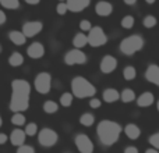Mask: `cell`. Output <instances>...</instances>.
Instances as JSON below:
<instances>
[{
    "label": "cell",
    "instance_id": "3",
    "mask_svg": "<svg viewBox=\"0 0 159 153\" xmlns=\"http://www.w3.org/2000/svg\"><path fill=\"white\" fill-rule=\"evenodd\" d=\"M71 90H73V95L78 99L92 98L96 93L95 85H92L87 78H84V76H75V78H73Z\"/></svg>",
    "mask_w": 159,
    "mask_h": 153
},
{
    "label": "cell",
    "instance_id": "23",
    "mask_svg": "<svg viewBox=\"0 0 159 153\" xmlns=\"http://www.w3.org/2000/svg\"><path fill=\"white\" fill-rule=\"evenodd\" d=\"M120 99L123 103H131V102L135 100V93L133 89H130V88H126V89H123V92L120 93Z\"/></svg>",
    "mask_w": 159,
    "mask_h": 153
},
{
    "label": "cell",
    "instance_id": "28",
    "mask_svg": "<svg viewBox=\"0 0 159 153\" xmlns=\"http://www.w3.org/2000/svg\"><path fill=\"white\" fill-rule=\"evenodd\" d=\"M123 76L126 81H133V79L137 76V71H135V68L133 66H127L126 68L123 70Z\"/></svg>",
    "mask_w": 159,
    "mask_h": 153
},
{
    "label": "cell",
    "instance_id": "24",
    "mask_svg": "<svg viewBox=\"0 0 159 153\" xmlns=\"http://www.w3.org/2000/svg\"><path fill=\"white\" fill-rule=\"evenodd\" d=\"M59 110V104L53 100H46L43 103V111L46 114H55L56 111Z\"/></svg>",
    "mask_w": 159,
    "mask_h": 153
},
{
    "label": "cell",
    "instance_id": "15",
    "mask_svg": "<svg viewBox=\"0 0 159 153\" xmlns=\"http://www.w3.org/2000/svg\"><path fill=\"white\" fill-rule=\"evenodd\" d=\"M25 138H27V135H25L24 129L17 127L10 134V142H11V145H14V146H21L25 143Z\"/></svg>",
    "mask_w": 159,
    "mask_h": 153
},
{
    "label": "cell",
    "instance_id": "30",
    "mask_svg": "<svg viewBox=\"0 0 159 153\" xmlns=\"http://www.w3.org/2000/svg\"><path fill=\"white\" fill-rule=\"evenodd\" d=\"M121 27L124 28V29H131L133 27H134V24H135V20H134V17L133 15H126V17H123L121 18Z\"/></svg>",
    "mask_w": 159,
    "mask_h": 153
},
{
    "label": "cell",
    "instance_id": "27",
    "mask_svg": "<svg viewBox=\"0 0 159 153\" xmlns=\"http://www.w3.org/2000/svg\"><path fill=\"white\" fill-rule=\"evenodd\" d=\"M25 116L22 113H14L13 117H11V124L16 127H22L25 124Z\"/></svg>",
    "mask_w": 159,
    "mask_h": 153
},
{
    "label": "cell",
    "instance_id": "39",
    "mask_svg": "<svg viewBox=\"0 0 159 153\" xmlns=\"http://www.w3.org/2000/svg\"><path fill=\"white\" fill-rule=\"evenodd\" d=\"M124 153H138V149L135 146H127L124 149Z\"/></svg>",
    "mask_w": 159,
    "mask_h": 153
},
{
    "label": "cell",
    "instance_id": "32",
    "mask_svg": "<svg viewBox=\"0 0 159 153\" xmlns=\"http://www.w3.org/2000/svg\"><path fill=\"white\" fill-rule=\"evenodd\" d=\"M143 24H144V27H145V28H154V27H157L158 20L155 18L154 15H147L145 18H144Z\"/></svg>",
    "mask_w": 159,
    "mask_h": 153
},
{
    "label": "cell",
    "instance_id": "1",
    "mask_svg": "<svg viewBox=\"0 0 159 153\" xmlns=\"http://www.w3.org/2000/svg\"><path fill=\"white\" fill-rule=\"evenodd\" d=\"M31 85L25 79H14L11 82L10 110L13 113H22L30 107Z\"/></svg>",
    "mask_w": 159,
    "mask_h": 153
},
{
    "label": "cell",
    "instance_id": "43",
    "mask_svg": "<svg viewBox=\"0 0 159 153\" xmlns=\"http://www.w3.org/2000/svg\"><path fill=\"white\" fill-rule=\"evenodd\" d=\"M145 153H159L158 149H155V148H151V149H147Z\"/></svg>",
    "mask_w": 159,
    "mask_h": 153
},
{
    "label": "cell",
    "instance_id": "10",
    "mask_svg": "<svg viewBox=\"0 0 159 153\" xmlns=\"http://www.w3.org/2000/svg\"><path fill=\"white\" fill-rule=\"evenodd\" d=\"M42 29H43L42 21H28L22 25L21 32L25 35V38H34V36L38 35Z\"/></svg>",
    "mask_w": 159,
    "mask_h": 153
},
{
    "label": "cell",
    "instance_id": "11",
    "mask_svg": "<svg viewBox=\"0 0 159 153\" xmlns=\"http://www.w3.org/2000/svg\"><path fill=\"white\" fill-rule=\"evenodd\" d=\"M116 67H117V60H116V57H113V56H110V55L105 56L101 60V64H99V68H101V71L103 72V74H110V72H113L116 70Z\"/></svg>",
    "mask_w": 159,
    "mask_h": 153
},
{
    "label": "cell",
    "instance_id": "42",
    "mask_svg": "<svg viewBox=\"0 0 159 153\" xmlns=\"http://www.w3.org/2000/svg\"><path fill=\"white\" fill-rule=\"evenodd\" d=\"M124 3H126L127 6H134L135 4V2H137V0H123Z\"/></svg>",
    "mask_w": 159,
    "mask_h": 153
},
{
    "label": "cell",
    "instance_id": "33",
    "mask_svg": "<svg viewBox=\"0 0 159 153\" xmlns=\"http://www.w3.org/2000/svg\"><path fill=\"white\" fill-rule=\"evenodd\" d=\"M67 11H69V8H67L66 2H60V3L57 4V7H56V13H57L59 15H64Z\"/></svg>",
    "mask_w": 159,
    "mask_h": 153
},
{
    "label": "cell",
    "instance_id": "8",
    "mask_svg": "<svg viewBox=\"0 0 159 153\" xmlns=\"http://www.w3.org/2000/svg\"><path fill=\"white\" fill-rule=\"evenodd\" d=\"M64 63L67 66H75V64H85L87 63V55L81 49H71L64 56Z\"/></svg>",
    "mask_w": 159,
    "mask_h": 153
},
{
    "label": "cell",
    "instance_id": "21",
    "mask_svg": "<svg viewBox=\"0 0 159 153\" xmlns=\"http://www.w3.org/2000/svg\"><path fill=\"white\" fill-rule=\"evenodd\" d=\"M8 64L11 67H20L24 64V56L18 52H13L8 57Z\"/></svg>",
    "mask_w": 159,
    "mask_h": 153
},
{
    "label": "cell",
    "instance_id": "47",
    "mask_svg": "<svg viewBox=\"0 0 159 153\" xmlns=\"http://www.w3.org/2000/svg\"><path fill=\"white\" fill-rule=\"evenodd\" d=\"M157 109H158V111H159V100H158V103H157Z\"/></svg>",
    "mask_w": 159,
    "mask_h": 153
},
{
    "label": "cell",
    "instance_id": "6",
    "mask_svg": "<svg viewBox=\"0 0 159 153\" xmlns=\"http://www.w3.org/2000/svg\"><path fill=\"white\" fill-rule=\"evenodd\" d=\"M34 86L35 90L41 95H46L50 92V88H52V75L49 72H39L35 76V81H34Z\"/></svg>",
    "mask_w": 159,
    "mask_h": 153
},
{
    "label": "cell",
    "instance_id": "48",
    "mask_svg": "<svg viewBox=\"0 0 159 153\" xmlns=\"http://www.w3.org/2000/svg\"><path fill=\"white\" fill-rule=\"evenodd\" d=\"M59 2H66V0H59Z\"/></svg>",
    "mask_w": 159,
    "mask_h": 153
},
{
    "label": "cell",
    "instance_id": "31",
    "mask_svg": "<svg viewBox=\"0 0 159 153\" xmlns=\"http://www.w3.org/2000/svg\"><path fill=\"white\" fill-rule=\"evenodd\" d=\"M24 132L27 137H35V135L38 134V125H36L35 123H28L27 125H25Z\"/></svg>",
    "mask_w": 159,
    "mask_h": 153
},
{
    "label": "cell",
    "instance_id": "20",
    "mask_svg": "<svg viewBox=\"0 0 159 153\" xmlns=\"http://www.w3.org/2000/svg\"><path fill=\"white\" fill-rule=\"evenodd\" d=\"M102 96H103V100L106 102V103H113V102H116L117 99H120V93H119L116 89H113V88L105 89Z\"/></svg>",
    "mask_w": 159,
    "mask_h": 153
},
{
    "label": "cell",
    "instance_id": "45",
    "mask_svg": "<svg viewBox=\"0 0 159 153\" xmlns=\"http://www.w3.org/2000/svg\"><path fill=\"white\" fill-rule=\"evenodd\" d=\"M2 125H3V118L0 117V127H2Z\"/></svg>",
    "mask_w": 159,
    "mask_h": 153
},
{
    "label": "cell",
    "instance_id": "2",
    "mask_svg": "<svg viewBox=\"0 0 159 153\" xmlns=\"http://www.w3.org/2000/svg\"><path fill=\"white\" fill-rule=\"evenodd\" d=\"M96 134L103 146H112L119 141L121 134V127L119 123L112 120H102L96 127Z\"/></svg>",
    "mask_w": 159,
    "mask_h": 153
},
{
    "label": "cell",
    "instance_id": "9",
    "mask_svg": "<svg viewBox=\"0 0 159 153\" xmlns=\"http://www.w3.org/2000/svg\"><path fill=\"white\" fill-rule=\"evenodd\" d=\"M74 143L77 146L80 153H92L93 152V143L89 139V137L85 134H77L74 138Z\"/></svg>",
    "mask_w": 159,
    "mask_h": 153
},
{
    "label": "cell",
    "instance_id": "14",
    "mask_svg": "<svg viewBox=\"0 0 159 153\" xmlns=\"http://www.w3.org/2000/svg\"><path fill=\"white\" fill-rule=\"evenodd\" d=\"M67 8L73 13H80L91 4V0H66Z\"/></svg>",
    "mask_w": 159,
    "mask_h": 153
},
{
    "label": "cell",
    "instance_id": "40",
    "mask_svg": "<svg viewBox=\"0 0 159 153\" xmlns=\"http://www.w3.org/2000/svg\"><path fill=\"white\" fill-rule=\"evenodd\" d=\"M7 141H8V137H7V135L3 134V132H0V145H4Z\"/></svg>",
    "mask_w": 159,
    "mask_h": 153
},
{
    "label": "cell",
    "instance_id": "22",
    "mask_svg": "<svg viewBox=\"0 0 159 153\" xmlns=\"http://www.w3.org/2000/svg\"><path fill=\"white\" fill-rule=\"evenodd\" d=\"M73 45L75 46V49H82L84 46H87L88 45L87 35H84L82 32H78L77 35L74 36V39H73Z\"/></svg>",
    "mask_w": 159,
    "mask_h": 153
},
{
    "label": "cell",
    "instance_id": "5",
    "mask_svg": "<svg viewBox=\"0 0 159 153\" xmlns=\"http://www.w3.org/2000/svg\"><path fill=\"white\" fill-rule=\"evenodd\" d=\"M87 39H88V45L92 46V47H101L107 42L106 33L103 32V29H102L101 27H95V28L92 27L91 28V29L88 31Z\"/></svg>",
    "mask_w": 159,
    "mask_h": 153
},
{
    "label": "cell",
    "instance_id": "26",
    "mask_svg": "<svg viewBox=\"0 0 159 153\" xmlns=\"http://www.w3.org/2000/svg\"><path fill=\"white\" fill-rule=\"evenodd\" d=\"M0 6L7 10H17L20 7V0H0Z\"/></svg>",
    "mask_w": 159,
    "mask_h": 153
},
{
    "label": "cell",
    "instance_id": "4",
    "mask_svg": "<svg viewBox=\"0 0 159 153\" xmlns=\"http://www.w3.org/2000/svg\"><path fill=\"white\" fill-rule=\"evenodd\" d=\"M144 47V39L141 35H131L120 42V52L126 56H133Z\"/></svg>",
    "mask_w": 159,
    "mask_h": 153
},
{
    "label": "cell",
    "instance_id": "36",
    "mask_svg": "<svg viewBox=\"0 0 159 153\" xmlns=\"http://www.w3.org/2000/svg\"><path fill=\"white\" fill-rule=\"evenodd\" d=\"M80 28H81L84 32H88V31L92 28V24H91L88 20H81V21H80Z\"/></svg>",
    "mask_w": 159,
    "mask_h": 153
},
{
    "label": "cell",
    "instance_id": "25",
    "mask_svg": "<svg viewBox=\"0 0 159 153\" xmlns=\"http://www.w3.org/2000/svg\"><path fill=\"white\" fill-rule=\"evenodd\" d=\"M93 123H95V117H93L92 113H84L80 117V124L84 127H91Z\"/></svg>",
    "mask_w": 159,
    "mask_h": 153
},
{
    "label": "cell",
    "instance_id": "46",
    "mask_svg": "<svg viewBox=\"0 0 159 153\" xmlns=\"http://www.w3.org/2000/svg\"><path fill=\"white\" fill-rule=\"evenodd\" d=\"M2 52H3V47H2V45H0V55H2Z\"/></svg>",
    "mask_w": 159,
    "mask_h": 153
},
{
    "label": "cell",
    "instance_id": "34",
    "mask_svg": "<svg viewBox=\"0 0 159 153\" xmlns=\"http://www.w3.org/2000/svg\"><path fill=\"white\" fill-rule=\"evenodd\" d=\"M148 141H149V143H151V146H154L155 149L159 151V132H155L154 135H151Z\"/></svg>",
    "mask_w": 159,
    "mask_h": 153
},
{
    "label": "cell",
    "instance_id": "13",
    "mask_svg": "<svg viewBox=\"0 0 159 153\" xmlns=\"http://www.w3.org/2000/svg\"><path fill=\"white\" fill-rule=\"evenodd\" d=\"M145 79L148 82H151V84L159 86V66H157V64H149L145 71Z\"/></svg>",
    "mask_w": 159,
    "mask_h": 153
},
{
    "label": "cell",
    "instance_id": "17",
    "mask_svg": "<svg viewBox=\"0 0 159 153\" xmlns=\"http://www.w3.org/2000/svg\"><path fill=\"white\" fill-rule=\"evenodd\" d=\"M155 102V96L151 92H144L137 98V104L140 107H149Z\"/></svg>",
    "mask_w": 159,
    "mask_h": 153
},
{
    "label": "cell",
    "instance_id": "19",
    "mask_svg": "<svg viewBox=\"0 0 159 153\" xmlns=\"http://www.w3.org/2000/svg\"><path fill=\"white\" fill-rule=\"evenodd\" d=\"M124 132H126L127 138H129V139H133V141L138 139V138H140V135H141L140 127H138L137 124H133V123L131 124H127L126 128H124Z\"/></svg>",
    "mask_w": 159,
    "mask_h": 153
},
{
    "label": "cell",
    "instance_id": "18",
    "mask_svg": "<svg viewBox=\"0 0 159 153\" xmlns=\"http://www.w3.org/2000/svg\"><path fill=\"white\" fill-rule=\"evenodd\" d=\"M8 39H10L16 46H22V45H25V42H27V38H25L24 33H22L21 31H16V29L8 32Z\"/></svg>",
    "mask_w": 159,
    "mask_h": 153
},
{
    "label": "cell",
    "instance_id": "41",
    "mask_svg": "<svg viewBox=\"0 0 159 153\" xmlns=\"http://www.w3.org/2000/svg\"><path fill=\"white\" fill-rule=\"evenodd\" d=\"M25 3H27V4H30V6H36V4H39V3H41V0H25Z\"/></svg>",
    "mask_w": 159,
    "mask_h": 153
},
{
    "label": "cell",
    "instance_id": "12",
    "mask_svg": "<svg viewBox=\"0 0 159 153\" xmlns=\"http://www.w3.org/2000/svg\"><path fill=\"white\" fill-rule=\"evenodd\" d=\"M27 55H28V57L34 59V60L42 59L45 56V46L41 42H34V43H31L30 46H28Z\"/></svg>",
    "mask_w": 159,
    "mask_h": 153
},
{
    "label": "cell",
    "instance_id": "29",
    "mask_svg": "<svg viewBox=\"0 0 159 153\" xmlns=\"http://www.w3.org/2000/svg\"><path fill=\"white\" fill-rule=\"evenodd\" d=\"M60 104L63 107H70L73 104V93H70V92H64L63 95L60 96Z\"/></svg>",
    "mask_w": 159,
    "mask_h": 153
},
{
    "label": "cell",
    "instance_id": "7",
    "mask_svg": "<svg viewBox=\"0 0 159 153\" xmlns=\"http://www.w3.org/2000/svg\"><path fill=\"white\" fill-rule=\"evenodd\" d=\"M59 141V135L55 129L52 128H42L39 131V135H38V142L41 146L43 148H52Z\"/></svg>",
    "mask_w": 159,
    "mask_h": 153
},
{
    "label": "cell",
    "instance_id": "38",
    "mask_svg": "<svg viewBox=\"0 0 159 153\" xmlns=\"http://www.w3.org/2000/svg\"><path fill=\"white\" fill-rule=\"evenodd\" d=\"M6 21H7V15L3 10H0V25H4Z\"/></svg>",
    "mask_w": 159,
    "mask_h": 153
},
{
    "label": "cell",
    "instance_id": "35",
    "mask_svg": "<svg viewBox=\"0 0 159 153\" xmlns=\"http://www.w3.org/2000/svg\"><path fill=\"white\" fill-rule=\"evenodd\" d=\"M17 153H35V149L31 145H21L17 149Z\"/></svg>",
    "mask_w": 159,
    "mask_h": 153
},
{
    "label": "cell",
    "instance_id": "44",
    "mask_svg": "<svg viewBox=\"0 0 159 153\" xmlns=\"http://www.w3.org/2000/svg\"><path fill=\"white\" fill-rule=\"evenodd\" d=\"M145 2H147V3H148V4H154V3H155V2H157V0H145Z\"/></svg>",
    "mask_w": 159,
    "mask_h": 153
},
{
    "label": "cell",
    "instance_id": "37",
    "mask_svg": "<svg viewBox=\"0 0 159 153\" xmlns=\"http://www.w3.org/2000/svg\"><path fill=\"white\" fill-rule=\"evenodd\" d=\"M89 106L92 107V109H99V107L102 106V102L99 100V99H96V98H92L89 100Z\"/></svg>",
    "mask_w": 159,
    "mask_h": 153
},
{
    "label": "cell",
    "instance_id": "16",
    "mask_svg": "<svg viewBox=\"0 0 159 153\" xmlns=\"http://www.w3.org/2000/svg\"><path fill=\"white\" fill-rule=\"evenodd\" d=\"M95 11L99 17H109L113 13V6L109 2H99L95 7Z\"/></svg>",
    "mask_w": 159,
    "mask_h": 153
}]
</instances>
